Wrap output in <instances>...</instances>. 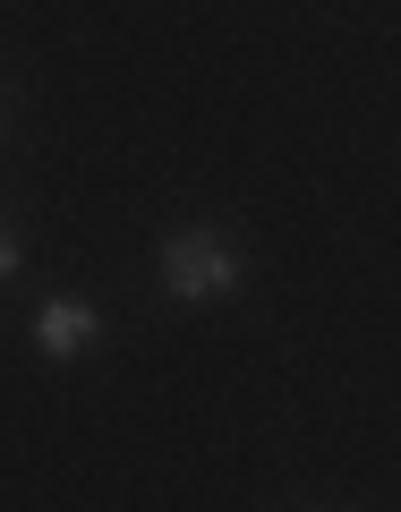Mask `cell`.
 <instances>
[{
  "label": "cell",
  "mask_w": 401,
  "mask_h": 512,
  "mask_svg": "<svg viewBox=\"0 0 401 512\" xmlns=\"http://www.w3.org/2000/svg\"><path fill=\"white\" fill-rule=\"evenodd\" d=\"M94 342H103V316L86 299H43L35 308V350L43 359H86Z\"/></svg>",
  "instance_id": "2"
},
{
  "label": "cell",
  "mask_w": 401,
  "mask_h": 512,
  "mask_svg": "<svg viewBox=\"0 0 401 512\" xmlns=\"http://www.w3.org/2000/svg\"><path fill=\"white\" fill-rule=\"evenodd\" d=\"M18 265H26V248H18V231L0 222V282H18Z\"/></svg>",
  "instance_id": "3"
},
{
  "label": "cell",
  "mask_w": 401,
  "mask_h": 512,
  "mask_svg": "<svg viewBox=\"0 0 401 512\" xmlns=\"http://www.w3.org/2000/svg\"><path fill=\"white\" fill-rule=\"evenodd\" d=\"M163 291L188 299V308H205V299H231L239 291V248L222 231H171L163 239Z\"/></svg>",
  "instance_id": "1"
}]
</instances>
